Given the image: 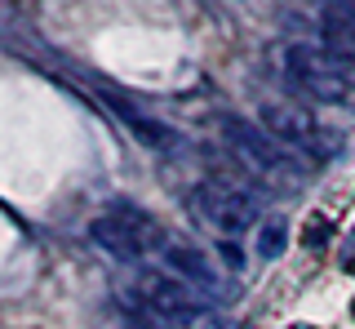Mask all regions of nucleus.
Here are the masks:
<instances>
[{
	"instance_id": "nucleus-1",
	"label": "nucleus",
	"mask_w": 355,
	"mask_h": 329,
	"mask_svg": "<svg viewBox=\"0 0 355 329\" xmlns=\"http://www.w3.org/2000/svg\"><path fill=\"white\" fill-rule=\"evenodd\" d=\"M280 67L315 103H351L355 98V53H342L315 40L280 45Z\"/></svg>"
},
{
	"instance_id": "nucleus-2",
	"label": "nucleus",
	"mask_w": 355,
	"mask_h": 329,
	"mask_svg": "<svg viewBox=\"0 0 355 329\" xmlns=\"http://www.w3.org/2000/svg\"><path fill=\"white\" fill-rule=\"evenodd\" d=\"M89 240L116 262H138V258H147L151 249L169 245V232H164L147 210H138V205H107V210L89 223Z\"/></svg>"
},
{
	"instance_id": "nucleus-3",
	"label": "nucleus",
	"mask_w": 355,
	"mask_h": 329,
	"mask_svg": "<svg viewBox=\"0 0 355 329\" xmlns=\"http://www.w3.org/2000/svg\"><path fill=\"white\" fill-rule=\"evenodd\" d=\"M222 142H227L236 156L249 164V169L266 174V178H288V183H302L306 178V160L297 151H288L280 138H271L262 125H253L249 116H218Z\"/></svg>"
},
{
	"instance_id": "nucleus-4",
	"label": "nucleus",
	"mask_w": 355,
	"mask_h": 329,
	"mask_svg": "<svg viewBox=\"0 0 355 329\" xmlns=\"http://www.w3.org/2000/svg\"><path fill=\"white\" fill-rule=\"evenodd\" d=\"M187 205H191V214L209 232H218L227 240H236L240 232H249L258 223V196H249L244 187H231V183H218V178L196 183Z\"/></svg>"
},
{
	"instance_id": "nucleus-5",
	"label": "nucleus",
	"mask_w": 355,
	"mask_h": 329,
	"mask_svg": "<svg viewBox=\"0 0 355 329\" xmlns=\"http://www.w3.org/2000/svg\"><path fill=\"white\" fill-rule=\"evenodd\" d=\"M129 303L142 307V312H151V316H160V321H169V325L205 316V298L196 294V285L178 280L169 271H142V276L129 285Z\"/></svg>"
},
{
	"instance_id": "nucleus-6",
	"label": "nucleus",
	"mask_w": 355,
	"mask_h": 329,
	"mask_svg": "<svg viewBox=\"0 0 355 329\" xmlns=\"http://www.w3.org/2000/svg\"><path fill=\"white\" fill-rule=\"evenodd\" d=\"M262 129L271 138H280L288 151L297 156H333L338 142H329V134L320 129V120L306 107H288V103H262Z\"/></svg>"
},
{
	"instance_id": "nucleus-7",
	"label": "nucleus",
	"mask_w": 355,
	"mask_h": 329,
	"mask_svg": "<svg viewBox=\"0 0 355 329\" xmlns=\"http://www.w3.org/2000/svg\"><path fill=\"white\" fill-rule=\"evenodd\" d=\"M98 98H103V107L129 129L133 138L142 142V147H151V151H173V147H182V134H178L173 125H164V120H155V116H147V112H138V107H133L125 94L98 90Z\"/></svg>"
},
{
	"instance_id": "nucleus-8",
	"label": "nucleus",
	"mask_w": 355,
	"mask_h": 329,
	"mask_svg": "<svg viewBox=\"0 0 355 329\" xmlns=\"http://www.w3.org/2000/svg\"><path fill=\"white\" fill-rule=\"evenodd\" d=\"M160 258H164V271H169V276L196 285V289H214V285H218V271H214V262L205 258V249L187 245V240L169 236V245L160 249Z\"/></svg>"
},
{
	"instance_id": "nucleus-9",
	"label": "nucleus",
	"mask_w": 355,
	"mask_h": 329,
	"mask_svg": "<svg viewBox=\"0 0 355 329\" xmlns=\"http://www.w3.org/2000/svg\"><path fill=\"white\" fill-rule=\"evenodd\" d=\"M320 27H324V45L355 53V0H329L320 14Z\"/></svg>"
},
{
	"instance_id": "nucleus-10",
	"label": "nucleus",
	"mask_w": 355,
	"mask_h": 329,
	"mask_svg": "<svg viewBox=\"0 0 355 329\" xmlns=\"http://www.w3.org/2000/svg\"><path fill=\"white\" fill-rule=\"evenodd\" d=\"M284 245H288V227L280 223V218H271V223L262 227V236H258V254L262 258H280Z\"/></svg>"
},
{
	"instance_id": "nucleus-11",
	"label": "nucleus",
	"mask_w": 355,
	"mask_h": 329,
	"mask_svg": "<svg viewBox=\"0 0 355 329\" xmlns=\"http://www.w3.org/2000/svg\"><path fill=\"white\" fill-rule=\"evenodd\" d=\"M324 236H329V223H311V232H306V245H320Z\"/></svg>"
},
{
	"instance_id": "nucleus-12",
	"label": "nucleus",
	"mask_w": 355,
	"mask_h": 329,
	"mask_svg": "<svg viewBox=\"0 0 355 329\" xmlns=\"http://www.w3.org/2000/svg\"><path fill=\"white\" fill-rule=\"evenodd\" d=\"M222 258H227V262H231V267H240V249H236V245H231V240H227V245H222Z\"/></svg>"
},
{
	"instance_id": "nucleus-13",
	"label": "nucleus",
	"mask_w": 355,
	"mask_h": 329,
	"mask_svg": "<svg viewBox=\"0 0 355 329\" xmlns=\"http://www.w3.org/2000/svg\"><path fill=\"white\" fill-rule=\"evenodd\" d=\"M205 329H231V325L222 321V316H209V321H205Z\"/></svg>"
},
{
	"instance_id": "nucleus-14",
	"label": "nucleus",
	"mask_w": 355,
	"mask_h": 329,
	"mask_svg": "<svg viewBox=\"0 0 355 329\" xmlns=\"http://www.w3.org/2000/svg\"><path fill=\"white\" fill-rule=\"evenodd\" d=\"M351 271H355V262H351Z\"/></svg>"
}]
</instances>
